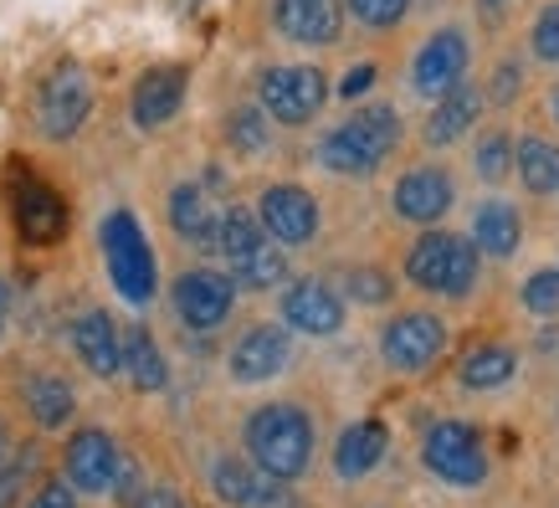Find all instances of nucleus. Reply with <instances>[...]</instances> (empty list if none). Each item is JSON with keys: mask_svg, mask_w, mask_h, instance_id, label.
<instances>
[{"mask_svg": "<svg viewBox=\"0 0 559 508\" xmlns=\"http://www.w3.org/2000/svg\"><path fill=\"white\" fill-rule=\"evenodd\" d=\"M457 201V186L441 165H416L395 180V216L416 221V226H437Z\"/></svg>", "mask_w": 559, "mask_h": 508, "instance_id": "13", "label": "nucleus"}, {"mask_svg": "<svg viewBox=\"0 0 559 508\" xmlns=\"http://www.w3.org/2000/svg\"><path fill=\"white\" fill-rule=\"evenodd\" d=\"M519 241H524V216L509 201H483L473 211V247L483 257L503 262V257L519 252Z\"/></svg>", "mask_w": 559, "mask_h": 508, "instance_id": "22", "label": "nucleus"}, {"mask_svg": "<svg viewBox=\"0 0 559 508\" xmlns=\"http://www.w3.org/2000/svg\"><path fill=\"white\" fill-rule=\"evenodd\" d=\"M98 241H103V262H108V277H114L119 298L123 304H134V308H144L154 293H159V268H154L150 237H144L139 216L134 211L103 216Z\"/></svg>", "mask_w": 559, "mask_h": 508, "instance_id": "3", "label": "nucleus"}, {"mask_svg": "<svg viewBox=\"0 0 559 508\" xmlns=\"http://www.w3.org/2000/svg\"><path fill=\"white\" fill-rule=\"evenodd\" d=\"M395 144H401V114L385 103H370L323 134L319 160L334 175H374L385 165V154H395Z\"/></svg>", "mask_w": 559, "mask_h": 508, "instance_id": "2", "label": "nucleus"}, {"mask_svg": "<svg viewBox=\"0 0 559 508\" xmlns=\"http://www.w3.org/2000/svg\"><path fill=\"white\" fill-rule=\"evenodd\" d=\"M549 114H555V123H559V83H555V93H549Z\"/></svg>", "mask_w": 559, "mask_h": 508, "instance_id": "44", "label": "nucleus"}, {"mask_svg": "<svg viewBox=\"0 0 559 508\" xmlns=\"http://www.w3.org/2000/svg\"><path fill=\"white\" fill-rule=\"evenodd\" d=\"M119 441L108 437V432H98V426H87V432H78V437L68 441V458H62V468H68V483L78 493H114V477H119Z\"/></svg>", "mask_w": 559, "mask_h": 508, "instance_id": "14", "label": "nucleus"}, {"mask_svg": "<svg viewBox=\"0 0 559 508\" xmlns=\"http://www.w3.org/2000/svg\"><path fill=\"white\" fill-rule=\"evenodd\" d=\"M519 87H524V68L519 62H498V72H492V103L519 98Z\"/></svg>", "mask_w": 559, "mask_h": 508, "instance_id": "38", "label": "nucleus"}, {"mask_svg": "<svg viewBox=\"0 0 559 508\" xmlns=\"http://www.w3.org/2000/svg\"><path fill=\"white\" fill-rule=\"evenodd\" d=\"M513 5H519V0H477V11H483L488 26H503V21L513 16Z\"/></svg>", "mask_w": 559, "mask_h": 508, "instance_id": "42", "label": "nucleus"}, {"mask_svg": "<svg viewBox=\"0 0 559 508\" xmlns=\"http://www.w3.org/2000/svg\"><path fill=\"white\" fill-rule=\"evenodd\" d=\"M5 314H11V288L0 283V334H5Z\"/></svg>", "mask_w": 559, "mask_h": 508, "instance_id": "43", "label": "nucleus"}, {"mask_svg": "<svg viewBox=\"0 0 559 508\" xmlns=\"http://www.w3.org/2000/svg\"><path fill=\"white\" fill-rule=\"evenodd\" d=\"M134 508H186V498H180L170 483H154V488H144L134 498Z\"/></svg>", "mask_w": 559, "mask_h": 508, "instance_id": "40", "label": "nucleus"}, {"mask_svg": "<svg viewBox=\"0 0 559 508\" xmlns=\"http://www.w3.org/2000/svg\"><path fill=\"white\" fill-rule=\"evenodd\" d=\"M421 462L431 468V477L452 483V488H477L488 483V452L467 422H437L421 441Z\"/></svg>", "mask_w": 559, "mask_h": 508, "instance_id": "5", "label": "nucleus"}, {"mask_svg": "<svg viewBox=\"0 0 559 508\" xmlns=\"http://www.w3.org/2000/svg\"><path fill=\"white\" fill-rule=\"evenodd\" d=\"M534 57L549 62V68L559 62V0L555 5H544L539 21H534Z\"/></svg>", "mask_w": 559, "mask_h": 508, "instance_id": "36", "label": "nucleus"}, {"mask_svg": "<svg viewBox=\"0 0 559 508\" xmlns=\"http://www.w3.org/2000/svg\"><path fill=\"white\" fill-rule=\"evenodd\" d=\"M257 221L277 247H308L319 237V205L304 186H267L262 205H257Z\"/></svg>", "mask_w": 559, "mask_h": 508, "instance_id": "12", "label": "nucleus"}, {"mask_svg": "<svg viewBox=\"0 0 559 508\" xmlns=\"http://www.w3.org/2000/svg\"><path fill=\"white\" fill-rule=\"evenodd\" d=\"M374 78H380V68H374V62H359V68L340 83V93H344V98H359V93H370V87H374Z\"/></svg>", "mask_w": 559, "mask_h": 508, "instance_id": "41", "label": "nucleus"}, {"mask_svg": "<svg viewBox=\"0 0 559 508\" xmlns=\"http://www.w3.org/2000/svg\"><path fill=\"white\" fill-rule=\"evenodd\" d=\"M467 68H473V42L457 32V26H447L416 51V62H411V83L421 98H441V93H452L457 83H467Z\"/></svg>", "mask_w": 559, "mask_h": 508, "instance_id": "10", "label": "nucleus"}, {"mask_svg": "<svg viewBox=\"0 0 559 508\" xmlns=\"http://www.w3.org/2000/svg\"><path fill=\"white\" fill-rule=\"evenodd\" d=\"M513 375H519V355H513L509 344H473L457 365V380L467 390H498V386H509Z\"/></svg>", "mask_w": 559, "mask_h": 508, "instance_id": "27", "label": "nucleus"}, {"mask_svg": "<svg viewBox=\"0 0 559 508\" xmlns=\"http://www.w3.org/2000/svg\"><path fill=\"white\" fill-rule=\"evenodd\" d=\"M247 452L277 483L304 477L308 462H313V422H308V411L288 406V401H272V406L252 411L247 416Z\"/></svg>", "mask_w": 559, "mask_h": 508, "instance_id": "1", "label": "nucleus"}, {"mask_svg": "<svg viewBox=\"0 0 559 508\" xmlns=\"http://www.w3.org/2000/svg\"><path fill=\"white\" fill-rule=\"evenodd\" d=\"M283 277H288V257L272 241H257L252 252L231 262V283H241V288H277Z\"/></svg>", "mask_w": 559, "mask_h": 508, "instance_id": "29", "label": "nucleus"}, {"mask_svg": "<svg viewBox=\"0 0 559 508\" xmlns=\"http://www.w3.org/2000/svg\"><path fill=\"white\" fill-rule=\"evenodd\" d=\"M349 11H355L359 26H370V32H390V26H401L411 11V0H349Z\"/></svg>", "mask_w": 559, "mask_h": 508, "instance_id": "34", "label": "nucleus"}, {"mask_svg": "<svg viewBox=\"0 0 559 508\" xmlns=\"http://www.w3.org/2000/svg\"><path fill=\"white\" fill-rule=\"evenodd\" d=\"M524 308L528 314H539V319H555L559 314V272L555 268H539L524 283Z\"/></svg>", "mask_w": 559, "mask_h": 508, "instance_id": "35", "label": "nucleus"}, {"mask_svg": "<svg viewBox=\"0 0 559 508\" xmlns=\"http://www.w3.org/2000/svg\"><path fill=\"white\" fill-rule=\"evenodd\" d=\"M283 319H288V329H298V334H340L344 329V298L329 283H319V277H298L288 293H283Z\"/></svg>", "mask_w": 559, "mask_h": 508, "instance_id": "16", "label": "nucleus"}, {"mask_svg": "<svg viewBox=\"0 0 559 508\" xmlns=\"http://www.w3.org/2000/svg\"><path fill=\"white\" fill-rule=\"evenodd\" d=\"M170 226L175 237L190 241V247H216V226H221V211L211 205L201 186H175L170 190Z\"/></svg>", "mask_w": 559, "mask_h": 508, "instance_id": "23", "label": "nucleus"}, {"mask_svg": "<svg viewBox=\"0 0 559 508\" xmlns=\"http://www.w3.org/2000/svg\"><path fill=\"white\" fill-rule=\"evenodd\" d=\"M226 139H231V150L237 154H262L272 144L267 114H262V108H237V114L226 119Z\"/></svg>", "mask_w": 559, "mask_h": 508, "instance_id": "31", "label": "nucleus"}, {"mask_svg": "<svg viewBox=\"0 0 559 508\" xmlns=\"http://www.w3.org/2000/svg\"><path fill=\"white\" fill-rule=\"evenodd\" d=\"M257 241H267L262 221H257L247 205H226V211H221V226H216V252H226V262H237V257L252 252Z\"/></svg>", "mask_w": 559, "mask_h": 508, "instance_id": "30", "label": "nucleus"}, {"mask_svg": "<svg viewBox=\"0 0 559 508\" xmlns=\"http://www.w3.org/2000/svg\"><path fill=\"white\" fill-rule=\"evenodd\" d=\"M257 98H262V114L277 123H313L329 103V78L319 68H267L262 83H257Z\"/></svg>", "mask_w": 559, "mask_h": 508, "instance_id": "6", "label": "nucleus"}, {"mask_svg": "<svg viewBox=\"0 0 559 508\" xmlns=\"http://www.w3.org/2000/svg\"><path fill=\"white\" fill-rule=\"evenodd\" d=\"M272 21L298 47H334L344 32V5L340 0H272Z\"/></svg>", "mask_w": 559, "mask_h": 508, "instance_id": "15", "label": "nucleus"}, {"mask_svg": "<svg viewBox=\"0 0 559 508\" xmlns=\"http://www.w3.org/2000/svg\"><path fill=\"white\" fill-rule=\"evenodd\" d=\"M385 447H390L385 422L344 426V437L334 441V473H340L344 483H355V477L374 473V468H380V458H385Z\"/></svg>", "mask_w": 559, "mask_h": 508, "instance_id": "20", "label": "nucleus"}, {"mask_svg": "<svg viewBox=\"0 0 559 508\" xmlns=\"http://www.w3.org/2000/svg\"><path fill=\"white\" fill-rule=\"evenodd\" d=\"M11 211H16V232L32 247H51V241L68 237V201L47 180L26 175V169L16 175V186H11Z\"/></svg>", "mask_w": 559, "mask_h": 508, "instance_id": "11", "label": "nucleus"}, {"mask_svg": "<svg viewBox=\"0 0 559 508\" xmlns=\"http://www.w3.org/2000/svg\"><path fill=\"white\" fill-rule=\"evenodd\" d=\"M288 359H293L288 334L272 329V323H257L231 350V375H237L241 386H262V380H277V375L288 370Z\"/></svg>", "mask_w": 559, "mask_h": 508, "instance_id": "17", "label": "nucleus"}, {"mask_svg": "<svg viewBox=\"0 0 559 508\" xmlns=\"http://www.w3.org/2000/svg\"><path fill=\"white\" fill-rule=\"evenodd\" d=\"M477 247L457 232H426L406 252V277L441 298H467L477 288Z\"/></svg>", "mask_w": 559, "mask_h": 508, "instance_id": "4", "label": "nucleus"}, {"mask_svg": "<svg viewBox=\"0 0 559 508\" xmlns=\"http://www.w3.org/2000/svg\"><path fill=\"white\" fill-rule=\"evenodd\" d=\"M211 488H216L221 504H231V508H267L283 498V483H277V477H267L257 462H241V458L211 462Z\"/></svg>", "mask_w": 559, "mask_h": 508, "instance_id": "19", "label": "nucleus"}, {"mask_svg": "<svg viewBox=\"0 0 559 508\" xmlns=\"http://www.w3.org/2000/svg\"><path fill=\"white\" fill-rule=\"evenodd\" d=\"M344 293L355 298V304H390V293H395V283H390V272L380 268H355L349 277H344Z\"/></svg>", "mask_w": 559, "mask_h": 508, "instance_id": "33", "label": "nucleus"}, {"mask_svg": "<svg viewBox=\"0 0 559 508\" xmlns=\"http://www.w3.org/2000/svg\"><path fill=\"white\" fill-rule=\"evenodd\" d=\"M16 483H21V462L11 458V441L0 437V508L16 504Z\"/></svg>", "mask_w": 559, "mask_h": 508, "instance_id": "37", "label": "nucleus"}, {"mask_svg": "<svg viewBox=\"0 0 559 508\" xmlns=\"http://www.w3.org/2000/svg\"><path fill=\"white\" fill-rule=\"evenodd\" d=\"M237 304V283L216 268H190L175 277V314L186 329H221L231 319Z\"/></svg>", "mask_w": 559, "mask_h": 508, "instance_id": "9", "label": "nucleus"}, {"mask_svg": "<svg viewBox=\"0 0 559 508\" xmlns=\"http://www.w3.org/2000/svg\"><path fill=\"white\" fill-rule=\"evenodd\" d=\"M441 350H447V323L437 314H401V319L385 323V334H380V355H385L390 370L401 375H416L426 365H437Z\"/></svg>", "mask_w": 559, "mask_h": 508, "instance_id": "8", "label": "nucleus"}, {"mask_svg": "<svg viewBox=\"0 0 559 508\" xmlns=\"http://www.w3.org/2000/svg\"><path fill=\"white\" fill-rule=\"evenodd\" d=\"M477 175L488 180V186H503L513 175V139L509 134H488L483 144H477Z\"/></svg>", "mask_w": 559, "mask_h": 508, "instance_id": "32", "label": "nucleus"}, {"mask_svg": "<svg viewBox=\"0 0 559 508\" xmlns=\"http://www.w3.org/2000/svg\"><path fill=\"white\" fill-rule=\"evenodd\" d=\"M513 169L528 196H559V144L539 134H524L513 144Z\"/></svg>", "mask_w": 559, "mask_h": 508, "instance_id": "26", "label": "nucleus"}, {"mask_svg": "<svg viewBox=\"0 0 559 508\" xmlns=\"http://www.w3.org/2000/svg\"><path fill=\"white\" fill-rule=\"evenodd\" d=\"M26 508H78V488L72 483H41Z\"/></svg>", "mask_w": 559, "mask_h": 508, "instance_id": "39", "label": "nucleus"}, {"mask_svg": "<svg viewBox=\"0 0 559 508\" xmlns=\"http://www.w3.org/2000/svg\"><path fill=\"white\" fill-rule=\"evenodd\" d=\"M119 370H129L134 390H165L170 386V365H165V355H159V344H154V334L144 329V323H134V329L119 339Z\"/></svg>", "mask_w": 559, "mask_h": 508, "instance_id": "25", "label": "nucleus"}, {"mask_svg": "<svg viewBox=\"0 0 559 508\" xmlns=\"http://www.w3.org/2000/svg\"><path fill=\"white\" fill-rule=\"evenodd\" d=\"M72 350H78V359H83L93 375H119V329H114V319L103 314V308H87L83 319L72 323Z\"/></svg>", "mask_w": 559, "mask_h": 508, "instance_id": "21", "label": "nucleus"}, {"mask_svg": "<svg viewBox=\"0 0 559 508\" xmlns=\"http://www.w3.org/2000/svg\"><path fill=\"white\" fill-rule=\"evenodd\" d=\"M93 114V83L78 62H62L41 83V98H36V123L47 139H72Z\"/></svg>", "mask_w": 559, "mask_h": 508, "instance_id": "7", "label": "nucleus"}, {"mask_svg": "<svg viewBox=\"0 0 559 508\" xmlns=\"http://www.w3.org/2000/svg\"><path fill=\"white\" fill-rule=\"evenodd\" d=\"M186 87H190V72L186 68H150L134 83V98H129L134 123H139V129H165V123L180 114Z\"/></svg>", "mask_w": 559, "mask_h": 508, "instance_id": "18", "label": "nucleus"}, {"mask_svg": "<svg viewBox=\"0 0 559 508\" xmlns=\"http://www.w3.org/2000/svg\"><path fill=\"white\" fill-rule=\"evenodd\" d=\"M26 411H32L36 426L57 432V426L72 422V411H78V395H72V386L62 380V375H36V380H26Z\"/></svg>", "mask_w": 559, "mask_h": 508, "instance_id": "28", "label": "nucleus"}, {"mask_svg": "<svg viewBox=\"0 0 559 508\" xmlns=\"http://www.w3.org/2000/svg\"><path fill=\"white\" fill-rule=\"evenodd\" d=\"M477 108H483V93L467 83H457L452 93H441L437 108H431V119H426V144H431V150L457 144V139L477 123Z\"/></svg>", "mask_w": 559, "mask_h": 508, "instance_id": "24", "label": "nucleus"}]
</instances>
